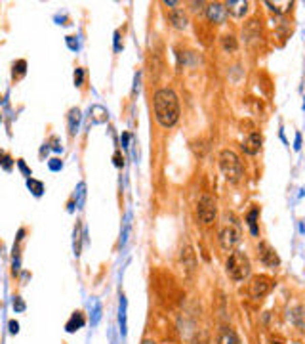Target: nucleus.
<instances>
[{"label":"nucleus","instance_id":"nucleus-1","mask_svg":"<svg viewBox=\"0 0 305 344\" xmlns=\"http://www.w3.org/2000/svg\"><path fill=\"white\" fill-rule=\"evenodd\" d=\"M155 115L160 126L172 128L180 121V102L170 88H160L155 94Z\"/></svg>","mask_w":305,"mask_h":344},{"label":"nucleus","instance_id":"nucleus-2","mask_svg":"<svg viewBox=\"0 0 305 344\" xmlns=\"http://www.w3.org/2000/svg\"><path fill=\"white\" fill-rule=\"evenodd\" d=\"M219 168H221V172H223V176H225V180L229 182V184H236L244 174L241 159H239V155H236L235 151H231V149H223V151L219 153Z\"/></svg>","mask_w":305,"mask_h":344},{"label":"nucleus","instance_id":"nucleus-3","mask_svg":"<svg viewBox=\"0 0 305 344\" xmlns=\"http://www.w3.org/2000/svg\"><path fill=\"white\" fill-rule=\"evenodd\" d=\"M225 272L233 281H244L250 275V260L244 252L235 250V252H231V256L227 258Z\"/></svg>","mask_w":305,"mask_h":344},{"label":"nucleus","instance_id":"nucleus-4","mask_svg":"<svg viewBox=\"0 0 305 344\" xmlns=\"http://www.w3.org/2000/svg\"><path fill=\"white\" fill-rule=\"evenodd\" d=\"M241 235H243V230H241V222L229 214L225 218V224L219 232V245L223 250H233L241 241Z\"/></svg>","mask_w":305,"mask_h":344},{"label":"nucleus","instance_id":"nucleus-5","mask_svg":"<svg viewBox=\"0 0 305 344\" xmlns=\"http://www.w3.org/2000/svg\"><path fill=\"white\" fill-rule=\"evenodd\" d=\"M216 214H218V211H216L214 197L204 193V195L200 197L198 205H196V216H198V220H200L202 224H212V222L216 220Z\"/></svg>","mask_w":305,"mask_h":344},{"label":"nucleus","instance_id":"nucleus-6","mask_svg":"<svg viewBox=\"0 0 305 344\" xmlns=\"http://www.w3.org/2000/svg\"><path fill=\"white\" fill-rule=\"evenodd\" d=\"M271 289H273V279L267 277V275H256V277H252L250 285H248V293H250L252 298L265 297Z\"/></svg>","mask_w":305,"mask_h":344},{"label":"nucleus","instance_id":"nucleus-7","mask_svg":"<svg viewBox=\"0 0 305 344\" xmlns=\"http://www.w3.org/2000/svg\"><path fill=\"white\" fill-rule=\"evenodd\" d=\"M258 256H259V260H261V262H263L267 268H279V264H281V258H279V254H277V252H275V249H271L267 243H259Z\"/></svg>","mask_w":305,"mask_h":344},{"label":"nucleus","instance_id":"nucleus-8","mask_svg":"<svg viewBox=\"0 0 305 344\" xmlns=\"http://www.w3.org/2000/svg\"><path fill=\"white\" fill-rule=\"evenodd\" d=\"M206 16H208V19H210L212 23L221 25V23H225V19H227L229 14H227L225 4L214 2V4H208V8H206Z\"/></svg>","mask_w":305,"mask_h":344},{"label":"nucleus","instance_id":"nucleus-9","mask_svg":"<svg viewBox=\"0 0 305 344\" xmlns=\"http://www.w3.org/2000/svg\"><path fill=\"white\" fill-rule=\"evenodd\" d=\"M243 151L246 155H256L259 149H261V136L258 132H252L246 140L243 141Z\"/></svg>","mask_w":305,"mask_h":344},{"label":"nucleus","instance_id":"nucleus-10","mask_svg":"<svg viewBox=\"0 0 305 344\" xmlns=\"http://www.w3.org/2000/svg\"><path fill=\"white\" fill-rule=\"evenodd\" d=\"M248 6H250V4H248L246 0H231V2H227V4H225L227 14H231V16H235V17L246 16Z\"/></svg>","mask_w":305,"mask_h":344},{"label":"nucleus","instance_id":"nucleus-11","mask_svg":"<svg viewBox=\"0 0 305 344\" xmlns=\"http://www.w3.org/2000/svg\"><path fill=\"white\" fill-rule=\"evenodd\" d=\"M290 318H292V323L305 335V306H296L290 312Z\"/></svg>","mask_w":305,"mask_h":344},{"label":"nucleus","instance_id":"nucleus-12","mask_svg":"<svg viewBox=\"0 0 305 344\" xmlns=\"http://www.w3.org/2000/svg\"><path fill=\"white\" fill-rule=\"evenodd\" d=\"M218 344H241L239 342V336L231 327H223L219 331L218 336Z\"/></svg>","mask_w":305,"mask_h":344},{"label":"nucleus","instance_id":"nucleus-13","mask_svg":"<svg viewBox=\"0 0 305 344\" xmlns=\"http://www.w3.org/2000/svg\"><path fill=\"white\" fill-rule=\"evenodd\" d=\"M84 323H86V320H84L82 312H75L71 316V320L67 321L65 329H67V333H75V331H79L80 327H84Z\"/></svg>","mask_w":305,"mask_h":344},{"label":"nucleus","instance_id":"nucleus-14","mask_svg":"<svg viewBox=\"0 0 305 344\" xmlns=\"http://www.w3.org/2000/svg\"><path fill=\"white\" fill-rule=\"evenodd\" d=\"M170 19H172V23L176 25L178 29H185V27H187V17H185V14L180 12V10H176L172 16H170Z\"/></svg>","mask_w":305,"mask_h":344},{"label":"nucleus","instance_id":"nucleus-15","mask_svg":"<svg viewBox=\"0 0 305 344\" xmlns=\"http://www.w3.org/2000/svg\"><path fill=\"white\" fill-rule=\"evenodd\" d=\"M258 214H259L258 209H252V211L248 212V216H246V222H248V226H250L252 234H254V235H258V226H256V220H258Z\"/></svg>","mask_w":305,"mask_h":344},{"label":"nucleus","instance_id":"nucleus-16","mask_svg":"<svg viewBox=\"0 0 305 344\" xmlns=\"http://www.w3.org/2000/svg\"><path fill=\"white\" fill-rule=\"evenodd\" d=\"M265 4L273 10V12H279V14H282V12H286L288 8H292V2H288V0H286V2H265Z\"/></svg>","mask_w":305,"mask_h":344},{"label":"nucleus","instance_id":"nucleus-17","mask_svg":"<svg viewBox=\"0 0 305 344\" xmlns=\"http://www.w3.org/2000/svg\"><path fill=\"white\" fill-rule=\"evenodd\" d=\"M79 121H80V111L79 109H73L69 113V128H71V134L77 132V126H79Z\"/></svg>","mask_w":305,"mask_h":344},{"label":"nucleus","instance_id":"nucleus-18","mask_svg":"<svg viewBox=\"0 0 305 344\" xmlns=\"http://www.w3.org/2000/svg\"><path fill=\"white\" fill-rule=\"evenodd\" d=\"M27 186H29V189H31V191L37 197L42 195V191H44V186H42V182L35 180V178H29V180H27Z\"/></svg>","mask_w":305,"mask_h":344},{"label":"nucleus","instance_id":"nucleus-19","mask_svg":"<svg viewBox=\"0 0 305 344\" xmlns=\"http://www.w3.org/2000/svg\"><path fill=\"white\" fill-rule=\"evenodd\" d=\"M221 44H223V50H227V52H235L236 50V40L231 35H225L223 40H221Z\"/></svg>","mask_w":305,"mask_h":344},{"label":"nucleus","instance_id":"nucleus-20","mask_svg":"<svg viewBox=\"0 0 305 344\" xmlns=\"http://www.w3.org/2000/svg\"><path fill=\"white\" fill-rule=\"evenodd\" d=\"M14 67H17V75H16V78H21L25 75V67H27V63L21 60V62H17Z\"/></svg>","mask_w":305,"mask_h":344},{"label":"nucleus","instance_id":"nucleus-21","mask_svg":"<svg viewBox=\"0 0 305 344\" xmlns=\"http://www.w3.org/2000/svg\"><path fill=\"white\" fill-rule=\"evenodd\" d=\"M14 310H16V312H23L25 310V302L19 297L14 298Z\"/></svg>","mask_w":305,"mask_h":344},{"label":"nucleus","instance_id":"nucleus-22","mask_svg":"<svg viewBox=\"0 0 305 344\" xmlns=\"http://www.w3.org/2000/svg\"><path fill=\"white\" fill-rule=\"evenodd\" d=\"M82 78H84V71H82V69L75 71V84H77V86L82 84Z\"/></svg>","mask_w":305,"mask_h":344},{"label":"nucleus","instance_id":"nucleus-23","mask_svg":"<svg viewBox=\"0 0 305 344\" xmlns=\"http://www.w3.org/2000/svg\"><path fill=\"white\" fill-rule=\"evenodd\" d=\"M17 331H19L17 321H10V333H12V335H17Z\"/></svg>","mask_w":305,"mask_h":344},{"label":"nucleus","instance_id":"nucleus-24","mask_svg":"<svg viewBox=\"0 0 305 344\" xmlns=\"http://www.w3.org/2000/svg\"><path fill=\"white\" fill-rule=\"evenodd\" d=\"M50 168H52V170H59V168H61V163H59L57 159H52V163H50Z\"/></svg>","mask_w":305,"mask_h":344},{"label":"nucleus","instance_id":"nucleus-25","mask_svg":"<svg viewBox=\"0 0 305 344\" xmlns=\"http://www.w3.org/2000/svg\"><path fill=\"white\" fill-rule=\"evenodd\" d=\"M17 164H19V168H21V170H23L25 174H27V176H31V170H29V168L25 166V163H23V161H17Z\"/></svg>","mask_w":305,"mask_h":344},{"label":"nucleus","instance_id":"nucleus-26","mask_svg":"<svg viewBox=\"0 0 305 344\" xmlns=\"http://www.w3.org/2000/svg\"><path fill=\"white\" fill-rule=\"evenodd\" d=\"M141 344H155V340H143Z\"/></svg>","mask_w":305,"mask_h":344},{"label":"nucleus","instance_id":"nucleus-27","mask_svg":"<svg viewBox=\"0 0 305 344\" xmlns=\"http://www.w3.org/2000/svg\"><path fill=\"white\" fill-rule=\"evenodd\" d=\"M271 344H282V342H281V340H273Z\"/></svg>","mask_w":305,"mask_h":344},{"label":"nucleus","instance_id":"nucleus-28","mask_svg":"<svg viewBox=\"0 0 305 344\" xmlns=\"http://www.w3.org/2000/svg\"><path fill=\"white\" fill-rule=\"evenodd\" d=\"M0 121H2V117H0Z\"/></svg>","mask_w":305,"mask_h":344},{"label":"nucleus","instance_id":"nucleus-29","mask_svg":"<svg viewBox=\"0 0 305 344\" xmlns=\"http://www.w3.org/2000/svg\"><path fill=\"white\" fill-rule=\"evenodd\" d=\"M0 100H2V98H0Z\"/></svg>","mask_w":305,"mask_h":344}]
</instances>
